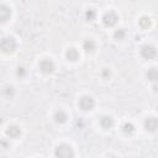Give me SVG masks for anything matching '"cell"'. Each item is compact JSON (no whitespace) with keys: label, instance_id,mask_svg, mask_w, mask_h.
I'll return each instance as SVG.
<instances>
[{"label":"cell","instance_id":"2","mask_svg":"<svg viewBox=\"0 0 158 158\" xmlns=\"http://www.w3.org/2000/svg\"><path fill=\"white\" fill-rule=\"evenodd\" d=\"M0 49L4 53H12L16 49V41L12 37H2L0 40Z\"/></svg>","mask_w":158,"mask_h":158},{"label":"cell","instance_id":"11","mask_svg":"<svg viewBox=\"0 0 158 158\" xmlns=\"http://www.w3.org/2000/svg\"><path fill=\"white\" fill-rule=\"evenodd\" d=\"M65 56H67V59H68V60L75 62V60H78V58H79V52H78L75 48H69V49L67 51Z\"/></svg>","mask_w":158,"mask_h":158},{"label":"cell","instance_id":"10","mask_svg":"<svg viewBox=\"0 0 158 158\" xmlns=\"http://www.w3.org/2000/svg\"><path fill=\"white\" fill-rule=\"evenodd\" d=\"M100 125H101L102 128L109 130V128H111V127L114 126V120H112V117H110V116H102V117L100 118Z\"/></svg>","mask_w":158,"mask_h":158},{"label":"cell","instance_id":"17","mask_svg":"<svg viewBox=\"0 0 158 158\" xmlns=\"http://www.w3.org/2000/svg\"><path fill=\"white\" fill-rule=\"evenodd\" d=\"M95 16H96V12H95V10H93V9L88 10V11L85 12V19H86L88 21H93V20L95 19Z\"/></svg>","mask_w":158,"mask_h":158},{"label":"cell","instance_id":"1","mask_svg":"<svg viewBox=\"0 0 158 158\" xmlns=\"http://www.w3.org/2000/svg\"><path fill=\"white\" fill-rule=\"evenodd\" d=\"M54 156H56V158H73L74 152H73V148L70 146L59 144L54 151Z\"/></svg>","mask_w":158,"mask_h":158},{"label":"cell","instance_id":"20","mask_svg":"<svg viewBox=\"0 0 158 158\" xmlns=\"http://www.w3.org/2000/svg\"><path fill=\"white\" fill-rule=\"evenodd\" d=\"M104 75H105V77H109V75H110V72H107V70H104Z\"/></svg>","mask_w":158,"mask_h":158},{"label":"cell","instance_id":"5","mask_svg":"<svg viewBox=\"0 0 158 158\" xmlns=\"http://www.w3.org/2000/svg\"><path fill=\"white\" fill-rule=\"evenodd\" d=\"M117 20H118V17H117V15L114 11L106 12L104 15V17H102V22H104L105 26H114L117 22Z\"/></svg>","mask_w":158,"mask_h":158},{"label":"cell","instance_id":"14","mask_svg":"<svg viewBox=\"0 0 158 158\" xmlns=\"http://www.w3.org/2000/svg\"><path fill=\"white\" fill-rule=\"evenodd\" d=\"M147 79L149 81H156L158 79V73H157V69L156 68H151L147 73Z\"/></svg>","mask_w":158,"mask_h":158},{"label":"cell","instance_id":"7","mask_svg":"<svg viewBox=\"0 0 158 158\" xmlns=\"http://www.w3.org/2000/svg\"><path fill=\"white\" fill-rule=\"evenodd\" d=\"M144 127L147 131H151V132H154L158 127V122H157V118L156 117H148L146 118L144 121Z\"/></svg>","mask_w":158,"mask_h":158},{"label":"cell","instance_id":"15","mask_svg":"<svg viewBox=\"0 0 158 158\" xmlns=\"http://www.w3.org/2000/svg\"><path fill=\"white\" fill-rule=\"evenodd\" d=\"M122 131H123L126 135H131V133L135 131V126H133L132 123H130V122H126V123H123V126H122Z\"/></svg>","mask_w":158,"mask_h":158},{"label":"cell","instance_id":"3","mask_svg":"<svg viewBox=\"0 0 158 158\" xmlns=\"http://www.w3.org/2000/svg\"><path fill=\"white\" fill-rule=\"evenodd\" d=\"M40 70L44 74H49L54 70V64L51 59H42L40 62Z\"/></svg>","mask_w":158,"mask_h":158},{"label":"cell","instance_id":"16","mask_svg":"<svg viewBox=\"0 0 158 158\" xmlns=\"http://www.w3.org/2000/svg\"><path fill=\"white\" fill-rule=\"evenodd\" d=\"M149 25H151V19H149L148 16H142V17L139 19V26H141V27L146 28V27H148Z\"/></svg>","mask_w":158,"mask_h":158},{"label":"cell","instance_id":"4","mask_svg":"<svg viewBox=\"0 0 158 158\" xmlns=\"http://www.w3.org/2000/svg\"><path fill=\"white\" fill-rule=\"evenodd\" d=\"M156 48L153 46H149V44H144L142 48H141V54L143 58L146 59H152L156 57Z\"/></svg>","mask_w":158,"mask_h":158},{"label":"cell","instance_id":"21","mask_svg":"<svg viewBox=\"0 0 158 158\" xmlns=\"http://www.w3.org/2000/svg\"><path fill=\"white\" fill-rule=\"evenodd\" d=\"M110 158H115V157H110Z\"/></svg>","mask_w":158,"mask_h":158},{"label":"cell","instance_id":"8","mask_svg":"<svg viewBox=\"0 0 158 158\" xmlns=\"http://www.w3.org/2000/svg\"><path fill=\"white\" fill-rule=\"evenodd\" d=\"M11 16V10L6 5H0V22H6Z\"/></svg>","mask_w":158,"mask_h":158},{"label":"cell","instance_id":"9","mask_svg":"<svg viewBox=\"0 0 158 158\" xmlns=\"http://www.w3.org/2000/svg\"><path fill=\"white\" fill-rule=\"evenodd\" d=\"M6 135H7L9 137H11V138H17V137L21 135V130H20V127L12 125V126H9V127H7Z\"/></svg>","mask_w":158,"mask_h":158},{"label":"cell","instance_id":"12","mask_svg":"<svg viewBox=\"0 0 158 158\" xmlns=\"http://www.w3.org/2000/svg\"><path fill=\"white\" fill-rule=\"evenodd\" d=\"M67 118H68L67 117V114L64 111H62V110H59V111H57L54 114V121L57 123H64L67 121Z\"/></svg>","mask_w":158,"mask_h":158},{"label":"cell","instance_id":"19","mask_svg":"<svg viewBox=\"0 0 158 158\" xmlns=\"http://www.w3.org/2000/svg\"><path fill=\"white\" fill-rule=\"evenodd\" d=\"M25 74V69L23 68H19L17 69V75H23Z\"/></svg>","mask_w":158,"mask_h":158},{"label":"cell","instance_id":"18","mask_svg":"<svg viewBox=\"0 0 158 158\" xmlns=\"http://www.w3.org/2000/svg\"><path fill=\"white\" fill-rule=\"evenodd\" d=\"M114 36H115V38H117V40H122V38L125 37V30H123V28L116 30L115 33H114Z\"/></svg>","mask_w":158,"mask_h":158},{"label":"cell","instance_id":"13","mask_svg":"<svg viewBox=\"0 0 158 158\" xmlns=\"http://www.w3.org/2000/svg\"><path fill=\"white\" fill-rule=\"evenodd\" d=\"M83 48H84L85 52H88V53L94 52V49H95V43H94V41H91V40H86V41H84V43H83Z\"/></svg>","mask_w":158,"mask_h":158},{"label":"cell","instance_id":"6","mask_svg":"<svg viewBox=\"0 0 158 158\" xmlns=\"http://www.w3.org/2000/svg\"><path fill=\"white\" fill-rule=\"evenodd\" d=\"M79 106L81 110L84 111H88V110H91L94 107V100L93 98L90 96H83L80 100H79Z\"/></svg>","mask_w":158,"mask_h":158}]
</instances>
